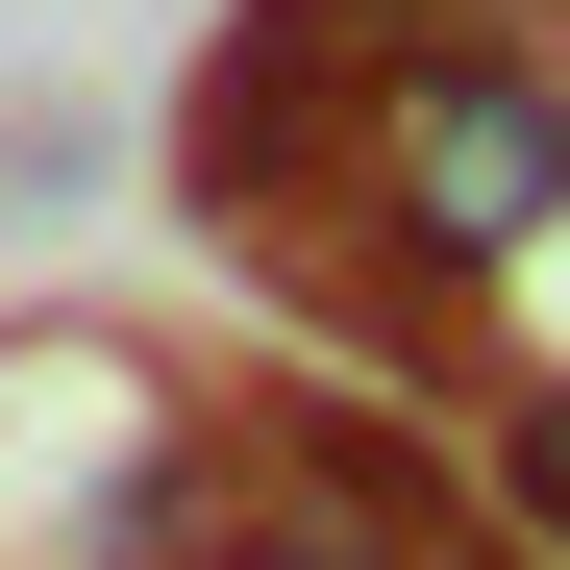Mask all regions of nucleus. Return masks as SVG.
I'll return each instance as SVG.
<instances>
[{
    "mask_svg": "<svg viewBox=\"0 0 570 570\" xmlns=\"http://www.w3.org/2000/svg\"><path fill=\"white\" fill-rule=\"evenodd\" d=\"M224 397L125 323H0V570H199Z\"/></svg>",
    "mask_w": 570,
    "mask_h": 570,
    "instance_id": "obj_1",
    "label": "nucleus"
},
{
    "mask_svg": "<svg viewBox=\"0 0 570 570\" xmlns=\"http://www.w3.org/2000/svg\"><path fill=\"white\" fill-rule=\"evenodd\" d=\"M199 570H497V546L446 497V422H397V397H224Z\"/></svg>",
    "mask_w": 570,
    "mask_h": 570,
    "instance_id": "obj_2",
    "label": "nucleus"
},
{
    "mask_svg": "<svg viewBox=\"0 0 570 570\" xmlns=\"http://www.w3.org/2000/svg\"><path fill=\"white\" fill-rule=\"evenodd\" d=\"M174 199H199L248 273L372 199V0H248L199 50V100H174Z\"/></svg>",
    "mask_w": 570,
    "mask_h": 570,
    "instance_id": "obj_3",
    "label": "nucleus"
},
{
    "mask_svg": "<svg viewBox=\"0 0 570 570\" xmlns=\"http://www.w3.org/2000/svg\"><path fill=\"white\" fill-rule=\"evenodd\" d=\"M372 224L497 298L570 224V50H422V75H372Z\"/></svg>",
    "mask_w": 570,
    "mask_h": 570,
    "instance_id": "obj_4",
    "label": "nucleus"
},
{
    "mask_svg": "<svg viewBox=\"0 0 570 570\" xmlns=\"http://www.w3.org/2000/svg\"><path fill=\"white\" fill-rule=\"evenodd\" d=\"M471 471H497L521 570H570V372H497V397H471Z\"/></svg>",
    "mask_w": 570,
    "mask_h": 570,
    "instance_id": "obj_5",
    "label": "nucleus"
}]
</instances>
